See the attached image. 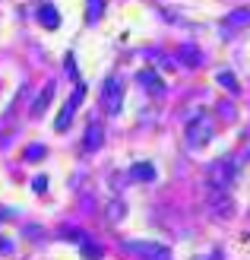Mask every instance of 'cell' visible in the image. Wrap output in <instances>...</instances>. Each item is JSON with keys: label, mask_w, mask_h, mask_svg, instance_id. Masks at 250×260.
<instances>
[{"label": "cell", "mask_w": 250, "mask_h": 260, "mask_svg": "<svg viewBox=\"0 0 250 260\" xmlns=\"http://www.w3.org/2000/svg\"><path fill=\"white\" fill-rule=\"evenodd\" d=\"M51 99H54V83H48V86L42 89V95L32 102V114H42V111L48 108V102H51Z\"/></svg>", "instance_id": "7c38bea8"}, {"label": "cell", "mask_w": 250, "mask_h": 260, "mask_svg": "<svg viewBox=\"0 0 250 260\" xmlns=\"http://www.w3.org/2000/svg\"><path fill=\"white\" fill-rule=\"evenodd\" d=\"M130 178H133V181H152V178H155V165L139 162V165L130 168Z\"/></svg>", "instance_id": "4fadbf2b"}, {"label": "cell", "mask_w": 250, "mask_h": 260, "mask_svg": "<svg viewBox=\"0 0 250 260\" xmlns=\"http://www.w3.org/2000/svg\"><path fill=\"white\" fill-rule=\"evenodd\" d=\"M219 83L228 89V92H238V76L234 73H219Z\"/></svg>", "instance_id": "9a60e30c"}, {"label": "cell", "mask_w": 250, "mask_h": 260, "mask_svg": "<svg viewBox=\"0 0 250 260\" xmlns=\"http://www.w3.org/2000/svg\"><path fill=\"white\" fill-rule=\"evenodd\" d=\"M25 159H45V146H29V149H25Z\"/></svg>", "instance_id": "2e32d148"}, {"label": "cell", "mask_w": 250, "mask_h": 260, "mask_svg": "<svg viewBox=\"0 0 250 260\" xmlns=\"http://www.w3.org/2000/svg\"><path fill=\"white\" fill-rule=\"evenodd\" d=\"M83 99H86V86L80 83V86L73 89V95L67 99V105L60 108V114H57V121H54V130H60V134H63V130L70 127V121H73V111H76V105H80Z\"/></svg>", "instance_id": "5b68a950"}, {"label": "cell", "mask_w": 250, "mask_h": 260, "mask_svg": "<svg viewBox=\"0 0 250 260\" xmlns=\"http://www.w3.org/2000/svg\"><path fill=\"white\" fill-rule=\"evenodd\" d=\"M38 22H42L45 29H57V25H60V13H57V7L45 4L42 10H38Z\"/></svg>", "instance_id": "8fae6325"}, {"label": "cell", "mask_w": 250, "mask_h": 260, "mask_svg": "<svg viewBox=\"0 0 250 260\" xmlns=\"http://www.w3.org/2000/svg\"><path fill=\"white\" fill-rule=\"evenodd\" d=\"M124 248L136 257H146V260H171V251L165 244H155V241H127Z\"/></svg>", "instance_id": "277c9868"}, {"label": "cell", "mask_w": 250, "mask_h": 260, "mask_svg": "<svg viewBox=\"0 0 250 260\" xmlns=\"http://www.w3.org/2000/svg\"><path fill=\"white\" fill-rule=\"evenodd\" d=\"M101 105H104L108 114H121V108H124V83L117 80V76H108V80H104Z\"/></svg>", "instance_id": "3957f363"}, {"label": "cell", "mask_w": 250, "mask_h": 260, "mask_svg": "<svg viewBox=\"0 0 250 260\" xmlns=\"http://www.w3.org/2000/svg\"><path fill=\"white\" fill-rule=\"evenodd\" d=\"M0 219H7V210H0Z\"/></svg>", "instance_id": "ffe728a7"}, {"label": "cell", "mask_w": 250, "mask_h": 260, "mask_svg": "<svg viewBox=\"0 0 250 260\" xmlns=\"http://www.w3.org/2000/svg\"><path fill=\"white\" fill-rule=\"evenodd\" d=\"M83 254L95 260V257H101V248H95V244H92V241H86V244H83Z\"/></svg>", "instance_id": "e0dca14e"}, {"label": "cell", "mask_w": 250, "mask_h": 260, "mask_svg": "<svg viewBox=\"0 0 250 260\" xmlns=\"http://www.w3.org/2000/svg\"><path fill=\"white\" fill-rule=\"evenodd\" d=\"M234 178H238V165H234L231 159H219V162L209 165V172H206V184H209V187H222V190H228Z\"/></svg>", "instance_id": "7a4b0ae2"}, {"label": "cell", "mask_w": 250, "mask_h": 260, "mask_svg": "<svg viewBox=\"0 0 250 260\" xmlns=\"http://www.w3.org/2000/svg\"><path fill=\"white\" fill-rule=\"evenodd\" d=\"M10 251H13V244L7 238H0V254H10Z\"/></svg>", "instance_id": "d6986e66"}, {"label": "cell", "mask_w": 250, "mask_h": 260, "mask_svg": "<svg viewBox=\"0 0 250 260\" xmlns=\"http://www.w3.org/2000/svg\"><path fill=\"white\" fill-rule=\"evenodd\" d=\"M136 80L146 86V92H152V95H162V92H165V83H162V76L155 73V70H142Z\"/></svg>", "instance_id": "52a82bcc"}, {"label": "cell", "mask_w": 250, "mask_h": 260, "mask_svg": "<svg viewBox=\"0 0 250 260\" xmlns=\"http://www.w3.org/2000/svg\"><path fill=\"white\" fill-rule=\"evenodd\" d=\"M177 60L184 63V67H200L203 63V54H200V48H193V45H181V51H177Z\"/></svg>", "instance_id": "ba28073f"}, {"label": "cell", "mask_w": 250, "mask_h": 260, "mask_svg": "<svg viewBox=\"0 0 250 260\" xmlns=\"http://www.w3.org/2000/svg\"><path fill=\"white\" fill-rule=\"evenodd\" d=\"M247 152H250V149H247Z\"/></svg>", "instance_id": "44dd1931"}, {"label": "cell", "mask_w": 250, "mask_h": 260, "mask_svg": "<svg viewBox=\"0 0 250 260\" xmlns=\"http://www.w3.org/2000/svg\"><path fill=\"white\" fill-rule=\"evenodd\" d=\"M212 134H216L212 121H209L206 114H196V118H190V121H187L184 140H187V146H190V149H200V146H206V143L212 140Z\"/></svg>", "instance_id": "6da1fadb"}, {"label": "cell", "mask_w": 250, "mask_h": 260, "mask_svg": "<svg viewBox=\"0 0 250 260\" xmlns=\"http://www.w3.org/2000/svg\"><path fill=\"white\" fill-rule=\"evenodd\" d=\"M101 140H104V130H101V124H98V121H92V124L86 127V143H83V146L92 152V149H98V146H101Z\"/></svg>", "instance_id": "30bf717a"}, {"label": "cell", "mask_w": 250, "mask_h": 260, "mask_svg": "<svg viewBox=\"0 0 250 260\" xmlns=\"http://www.w3.org/2000/svg\"><path fill=\"white\" fill-rule=\"evenodd\" d=\"M244 25H250V7H241V10H234L231 16H225L222 29H244Z\"/></svg>", "instance_id": "9c48e42d"}, {"label": "cell", "mask_w": 250, "mask_h": 260, "mask_svg": "<svg viewBox=\"0 0 250 260\" xmlns=\"http://www.w3.org/2000/svg\"><path fill=\"white\" fill-rule=\"evenodd\" d=\"M101 13H104V0H89V4H86V19L89 22H98Z\"/></svg>", "instance_id": "5bb4252c"}, {"label": "cell", "mask_w": 250, "mask_h": 260, "mask_svg": "<svg viewBox=\"0 0 250 260\" xmlns=\"http://www.w3.org/2000/svg\"><path fill=\"white\" fill-rule=\"evenodd\" d=\"M32 187H35V190H45V187H48V178H45V175H38V178L32 181Z\"/></svg>", "instance_id": "ac0fdd59"}, {"label": "cell", "mask_w": 250, "mask_h": 260, "mask_svg": "<svg viewBox=\"0 0 250 260\" xmlns=\"http://www.w3.org/2000/svg\"><path fill=\"white\" fill-rule=\"evenodd\" d=\"M206 203H209V210H212L216 216H228V213L234 210L231 193L222 190V187H209V190H206Z\"/></svg>", "instance_id": "8992f818"}]
</instances>
